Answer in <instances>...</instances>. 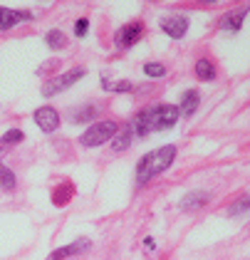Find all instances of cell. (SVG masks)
Here are the masks:
<instances>
[{"instance_id":"obj_3","label":"cell","mask_w":250,"mask_h":260,"mask_svg":"<svg viewBox=\"0 0 250 260\" xmlns=\"http://www.w3.org/2000/svg\"><path fill=\"white\" fill-rule=\"evenodd\" d=\"M116 132H119V121H114V119L95 121L84 134H79V144L84 149H97V146H104L107 141L114 139Z\"/></svg>"},{"instance_id":"obj_1","label":"cell","mask_w":250,"mask_h":260,"mask_svg":"<svg viewBox=\"0 0 250 260\" xmlns=\"http://www.w3.org/2000/svg\"><path fill=\"white\" fill-rule=\"evenodd\" d=\"M178 119H181V112L176 104H151L134 117L132 129H134V137L146 139L154 132H166V129L176 126Z\"/></svg>"},{"instance_id":"obj_12","label":"cell","mask_w":250,"mask_h":260,"mask_svg":"<svg viewBox=\"0 0 250 260\" xmlns=\"http://www.w3.org/2000/svg\"><path fill=\"white\" fill-rule=\"evenodd\" d=\"M198 104H201V92L198 89H186L183 97H181V104H178L181 117L183 119H191L193 114H196V109H198Z\"/></svg>"},{"instance_id":"obj_20","label":"cell","mask_w":250,"mask_h":260,"mask_svg":"<svg viewBox=\"0 0 250 260\" xmlns=\"http://www.w3.org/2000/svg\"><path fill=\"white\" fill-rule=\"evenodd\" d=\"M104 89H107V92H119V94H121V92H132V89H134V84H132L129 80L112 82V80H107V77H104Z\"/></svg>"},{"instance_id":"obj_7","label":"cell","mask_w":250,"mask_h":260,"mask_svg":"<svg viewBox=\"0 0 250 260\" xmlns=\"http://www.w3.org/2000/svg\"><path fill=\"white\" fill-rule=\"evenodd\" d=\"M33 119L40 126V132H45V134H52V132L59 129V112L55 107H40V109H35Z\"/></svg>"},{"instance_id":"obj_14","label":"cell","mask_w":250,"mask_h":260,"mask_svg":"<svg viewBox=\"0 0 250 260\" xmlns=\"http://www.w3.org/2000/svg\"><path fill=\"white\" fill-rule=\"evenodd\" d=\"M208 201H211V193H208V191H191L186 199L178 203V208H181V211H186V213H191V211L203 208Z\"/></svg>"},{"instance_id":"obj_15","label":"cell","mask_w":250,"mask_h":260,"mask_svg":"<svg viewBox=\"0 0 250 260\" xmlns=\"http://www.w3.org/2000/svg\"><path fill=\"white\" fill-rule=\"evenodd\" d=\"M193 72H196V77L201 82H213L215 80V64H213L208 57H201V60H196V64H193Z\"/></svg>"},{"instance_id":"obj_5","label":"cell","mask_w":250,"mask_h":260,"mask_svg":"<svg viewBox=\"0 0 250 260\" xmlns=\"http://www.w3.org/2000/svg\"><path fill=\"white\" fill-rule=\"evenodd\" d=\"M144 32H146V25L141 20H132L127 22V25H121L119 30H116L114 35V45L119 50H132L136 42L144 38Z\"/></svg>"},{"instance_id":"obj_11","label":"cell","mask_w":250,"mask_h":260,"mask_svg":"<svg viewBox=\"0 0 250 260\" xmlns=\"http://www.w3.org/2000/svg\"><path fill=\"white\" fill-rule=\"evenodd\" d=\"M132 141H134V129H132V124H124V126H119V132L114 134V139L109 144H112L114 154H124L132 146Z\"/></svg>"},{"instance_id":"obj_18","label":"cell","mask_w":250,"mask_h":260,"mask_svg":"<svg viewBox=\"0 0 250 260\" xmlns=\"http://www.w3.org/2000/svg\"><path fill=\"white\" fill-rule=\"evenodd\" d=\"M15 186H18V179H15L13 169H8L5 164H0V188L3 191H15Z\"/></svg>"},{"instance_id":"obj_19","label":"cell","mask_w":250,"mask_h":260,"mask_svg":"<svg viewBox=\"0 0 250 260\" xmlns=\"http://www.w3.org/2000/svg\"><path fill=\"white\" fill-rule=\"evenodd\" d=\"M166 64L164 62H146L144 64V75L149 77V80H164L166 77Z\"/></svg>"},{"instance_id":"obj_4","label":"cell","mask_w":250,"mask_h":260,"mask_svg":"<svg viewBox=\"0 0 250 260\" xmlns=\"http://www.w3.org/2000/svg\"><path fill=\"white\" fill-rule=\"evenodd\" d=\"M84 75H87L84 67H72V70H67V72H62V75H55V77H50V80L42 84V94H45V97H55L59 92L70 89V87H72L75 82L82 80Z\"/></svg>"},{"instance_id":"obj_17","label":"cell","mask_w":250,"mask_h":260,"mask_svg":"<svg viewBox=\"0 0 250 260\" xmlns=\"http://www.w3.org/2000/svg\"><path fill=\"white\" fill-rule=\"evenodd\" d=\"M45 45L52 50V52H59V50H65L67 47V35L62 32V30H50L47 35H45Z\"/></svg>"},{"instance_id":"obj_8","label":"cell","mask_w":250,"mask_h":260,"mask_svg":"<svg viewBox=\"0 0 250 260\" xmlns=\"http://www.w3.org/2000/svg\"><path fill=\"white\" fill-rule=\"evenodd\" d=\"M35 15L30 10H10V8H3L0 5V30H10L20 22H33Z\"/></svg>"},{"instance_id":"obj_10","label":"cell","mask_w":250,"mask_h":260,"mask_svg":"<svg viewBox=\"0 0 250 260\" xmlns=\"http://www.w3.org/2000/svg\"><path fill=\"white\" fill-rule=\"evenodd\" d=\"M245 15H248V8H235V10H228L221 22H218V27L223 30V32H238L240 27H243V22H245Z\"/></svg>"},{"instance_id":"obj_2","label":"cell","mask_w":250,"mask_h":260,"mask_svg":"<svg viewBox=\"0 0 250 260\" xmlns=\"http://www.w3.org/2000/svg\"><path fill=\"white\" fill-rule=\"evenodd\" d=\"M176 159V146L166 144V146H159L154 151L144 154L139 164H136V186H146L151 179H156L159 174L169 171V166Z\"/></svg>"},{"instance_id":"obj_21","label":"cell","mask_w":250,"mask_h":260,"mask_svg":"<svg viewBox=\"0 0 250 260\" xmlns=\"http://www.w3.org/2000/svg\"><path fill=\"white\" fill-rule=\"evenodd\" d=\"M248 211H250V193L233 203L231 208H228V216H243V213H248Z\"/></svg>"},{"instance_id":"obj_22","label":"cell","mask_w":250,"mask_h":260,"mask_svg":"<svg viewBox=\"0 0 250 260\" xmlns=\"http://www.w3.org/2000/svg\"><path fill=\"white\" fill-rule=\"evenodd\" d=\"M87 32H89V18H79L75 22V35L77 38H87Z\"/></svg>"},{"instance_id":"obj_9","label":"cell","mask_w":250,"mask_h":260,"mask_svg":"<svg viewBox=\"0 0 250 260\" xmlns=\"http://www.w3.org/2000/svg\"><path fill=\"white\" fill-rule=\"evenodd\" d=\"M89 248H92V240L89 238L72 240L70 245H62V248H57V250H52L47 260H67V258H72V255H77V253H87Z\"/></svg>"},{"instance_id":"obj_23","label":"cell","mask_w":250,"mask_h":260,"mask_svg":"<svg viewBox=\"0 0 250 260\" xmlns=\"http://www.w3.org/2000/svg\"><path fill=\"white\" fill-rule=\"evenodd\" d=\"M144 245H146V250H154V248H156V240L154 238H146V240H144Z\"/></svg>"},{"instance_id":"obj_16","label":"cell","mask_w":250,"mask_h":260,"mask_svg":"<svg viewBox=\"0 0 250 260\" xmlns=\"http://www.w3.org/2000/svg\"><path fill=\"white\" fill-rule=\"evenodd\" d=\"M20 141H25V132H22V129H8V132L0 137V156L8 151V146H15Z\"/></svg>"},{"instance_id":"obj_13","label":"cell","mask_w":250,"mask_h":260,"mask_svg":"<svg viewBox=\"0 0 250 260\" xmlns=\"http://www.w3.org/2000/svg\"><path fill=\"white\" fill-rule=\"evenodd\" d=\"M97 114H99V104L89 102V104L75 107V109L70 112V121H72V124H87V121L97 119Z\"/></svg>"},{"instance_id":"obj_6","label":"cell","mask_w":250,"mask_h":260,"mask_svg":"<svg viewBox=\"0 0 250 260\" xmlns=\"http://www.w3.org/2000/svg\"><path fill=\"white\" fill-rule=\"evenodd\" d=\"M161 30L171 38V40H181V38H186V32H189V15H183V13H171V15H164L161 18Z\"/></svg>"}]
</instances>
